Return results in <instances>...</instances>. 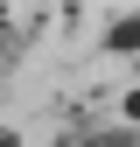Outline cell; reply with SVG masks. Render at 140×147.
<instances>
[{
    "label": "cell",
    "instance_id": "6da1fadb",
    "mask_svg": "<svg viewBox=\"0 0 140 147\" xmlns=\"http://www.w3.org/2000/svg\"><path fill=\"white\" fill-rule=\"evenodd\" d=\"M28 28H35V14H14V7H7V14H0V49H14Z\"/></svg>",
    "mask_w": 140,
    "mask_h": 147
},
{
    "label": "cell",
    "instance_id": "3957f363",
    "mask_svg": "<svg viewBox=\"0 0 140 147\" xmlns=\"http://www.w3.org/2000/svg\"><path fill=\"white\" fill-rule=\"evenodd\" d=\"M63 147H133V133L119 126V133H91V140H63Z\"/></svg>",
    "mask_w": 140,
    "mask_h": 147
},
{
    "label": "cell",
    "instance_id": "5b68a950",
    "mask_svg": "<svg viewBox=\"0 0 140 147\" xmlns=\"http://www.w3.org/2000/svg\"><path fill=\"white\" fill-rule=\"evenodd\" d=\"M0 147H14V133H0Z\"/></svg>",
    "mask_w": 140,
    "mask_h": 147
},
{
    "label": "cell",
    "instance_id": "7a4b0ae2",
    "mask_svg": "<svg viewBox=\"0 0 140 147\" xmlns=\"http://www.w3.org/2000/svg\"><path fill=\"white\" fill-rule=\"evenodd\" d=\"M105 42H112V49H119V56H126V49H140V14H133V21H119L112 35H105Z\"/></svg>",
    "mask_w": 140,
    "mask_h": 147
},
{
    "label": "cell",
    "instance_id": "277c9868",
    "mask_svg": "<svg viewBox=\"0 0 140 147\" xmlns=\"http://www.w3.org/2000/svg\"><path fill=\"white\" fill-rule=\"evenodd\" d=\"M126 119H133V126H140V91H133V98H126Z\"/></svg>",
    "mask_w": 140,
    "mask_h": 147
}]
</instances>
